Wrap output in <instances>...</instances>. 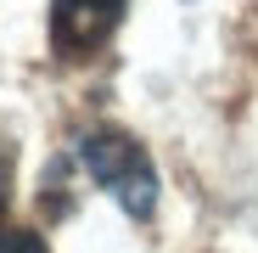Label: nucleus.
<instances>
[{"label": "nucleus", "instance_id": "nucleus-1", "mask_svg": "<svg viewBox=\"0 0 258 253\" xmlns=\"http://www.w3.org/2000/svg\"><path fill=\"white\" fill-rule=\"evenodd\" d=\"M79 163L90 169V180L123 208L129 220H152L157 214V169L146 158V146L123 130H90L79 141Z\"/></svg>", "mask_w": 258, "mask_h": 253}, {"label": "nucleus", "instance_id": "nucleus-2", "mask_svg": "<svg viewBox=\"0 0 258 253\" xmlns=\"http://www.w3.org/2000/svg\"><path fill=\"white\" fill-rule=\"evenodd\" d=\"M129 0H51V51L62 62L96 57L107 39L118 34Z\"/></svg>", "mask_w": 258, "mask_h": 253}, {"label": "nucleus", "instance_id": "nucleus-3", "mask_svg": "<svg viewBox=\"0 0 258 253\" xmlns=\"http://www.w3.org/2000/svg\"><path fill=\"white\" fill-rule=\"evenodd\" d=\"M0 253H51L34 231H0Z\"/></svg>", "mask_w": 258, "mask_h": 253}, {"label": "nucleus", "instance_id": "nucleus-4", "mask_svg": "<svg viewBox=\"0 0 258 253\" xmlns=\"http://www.w3.org/2000/svg\"><path fill=\"white\" fill-rule=\"evenodd\" d=\"M6 203H12V163L0 158V220H6Z\"/></svg>", "mask_w": 258, "mask_h": 253}]
</instances>
